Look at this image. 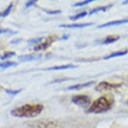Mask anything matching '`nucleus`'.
Here are the masks:
<instances>
[{"mask_svg": "<svg viewBox=\"0 0 128 128\" xmlns=\"http://www.w3.org/2000/svg\"><path fill=\"white\" fill-rule=\"evenodd\" d=\"M112 6H113V4H110V5H106V6H98V7H96V8H94V9H92L90 12H89V14L88 15H94V14H96V13H98V12H106V11H108V9H110Z\"/></svg>", "mask_w": 128, "mask_h": 128, "instance_id": "12", "label": "nucleus"}, {"mask_svg": "<svg viewBox=\"0 0 128 128\" xmlns=\"http://www.w3.org/2000/svg\"><path fill=\"white\" fill-rule=\"evenodd\" d=\"M127 23H128V20H115V21H110V22L102 24V25H100L98 28V29H102V28L112 27V26H120V25L127 24Z\"/></svg>", "mask_w": 128, "mask_h": 128, "instance_id": "7", "label": "nucleus"}, {"mask_svg": "<svg viewBox=\"0 0 128 128\" xmlns=\"http://www.w3.org/2000/svg\"><path fill=\"white\" fill-rule=\"evenodd\" d=\"M17 62L14 61H9V60H6V61H3V62H0V68L2 69H6V68H9V67H12V66H17Z\"/></svg>", "mask_w": 128, "mask_h": 128, "instance_id": "15", "label": "nucleus"}, {"mask_svg": "<svg viewBox=\"0 0 128 128\" xmlns=\"http://www.w3.org/2000/svg\"><path fill=\"white\" fill-rule=\"evenodd\" d=\"M93 84H96V82H95V81H90V82H87V83L75 84V85H71V86L67 87V90H75V91H78V90H81V89L90 87V86H92Z\"/></svg>", "mask_w": 128, "mask_h": 128, "instance_id": "8", "label": "nucleus"}, {"mask_svg": "<svg viewBox=\"0 0 128 128\" xmlns=\"http://www.w3.org/2000/svg\"><path fill=\"white\" fill-rule=\"evenodd\" d=\"M46 12H48V14H51V15H55V14H59L61 13L60 10H54V11H50V10H44Z\"/></svg>", "mask_w": 128, "mask_h": 128, "instance_id": "22", "label": "nucleus"}, {"mask_svg": "<svg viewBox=\"0 0 128 128\" xmlns=\"http://www.w3.org/2000/svg\"><path fill=\"white\" fill-rule=\"evenodd\" d=\"M0 34H16V31H13L11 29H7V28H0Z\"/></svg>", "mask_w": 128, "mask_h": 128, "instance_id": "18", "label": "nucleus"}, {"mask_svg": "<svg viewBox=\"0 0 128 128\" xmlns=\"http://www.w3.org/2000/svg\"><path fill=\"white\" fill-rule=\"evenodd\" d=\"M42 54H27V55H21L19 56L20 61H32L42 58Z\"/></svg>", "mask_w": 128, "mask_h": 128, "instance_id": "10", "label": "nucleus"}, {"mask_svg": "<svg viewBox=\"0 0 128 128\" xmlns=\"http://www.w3.org/2000/svg\"><path fill=\"white\" fill-rule=\"evenodd\" d=\"M21 40H13V42H11V44H16V42H20Z\"/></svg>", "mask_w": 128, "mask_h": 128, "instance_id": "23", "label": "nucleus"}, {"mask_svg": "<svg viewBox=\"0 0 128 128\" xmlns=\"http://www.w3.org/2000/svg\"><path fill=\"white\" fill-rule=\"evenodd\" d=\"M58 40H60V38H58V36H55V34L48 36L46 38H44L38 44H36L34 46V51H36V52H38V51H44V50L48 49V48H50L51 44H52L54 42Z\"/></svg>", "mask_w": 128, "mask_h": 128, "instance_id": "3", "label": "nucleus"}, {"mask_svg": "<svg viewBox=\"0 0 128 128\" xmlns=\"http://www.w3.org/2000/svg\"><path fill=\"white\" fill-rule=\"evenodd\" d=\"M88 14H89L88 12L83 11V12H79V13H77V14H75V15H72V16H70L69 18H70L71 21H77V20H79V19H82V18L86 17Z\"/></svg>", "mask_w": 128, "mask_h": 128, "instance_id": "14", "label": "nucleus"}, {"mask_svg": "<svg viewBox=\"0 0 128 128\" xmlns=\"http://www.w3.org/2000/svg\"><path fill=\"white\" fill-rule=\"evenodd\" d=\"M36 2L38 1H36V0H32V1H27L26 2V7L27 8H29V7H32L34 5H36Z\"/></svg>", "mask_w": 128, "mask_h": 128, "instance_id": "21", "label": "nucleus"}, {"mask_svg": "<svg viewBox=\"0 0 128 128\" xmlns=\"http://www.w3.org/2000/svg\"><path fill=\"white\" fill-rule=\"evenodd\" d=\"M13 6H14V4L13 3H10L9 5H8V7L2 12V17H7L10 13H11V11H12V9H13Z\"/></svg>", "mask_w": 128, "mask_h": 128, "instance_id": "17", "label": "nucleus"}, {"mask_svg": "<svg viewBox=\"0 0 128 128\" xmlns=\"http://www.w3.org/2000/svg\"><path fill=\"white\" fill-rule=\"evenodd\" d=\"M0 17H2V12H0Z\"/></svg>", "mask_w": 128, "mask_h": 128, "instance_id": "24", "label": "nucleus"}, {"mask_svg": "<svg viewBox=\"0 0 128 128\" xmlns=\"http://www.w3.org/2000/svg\"><path fill=\"white\" fill-rule=\"evenodd\" d=\"M92 2H93V0H85V1H81V2H76V3H74L72 6H73V7H81V6L90 4V3H92Z\"/></svg>", "mask_w": 128, "mask_h": 128, "instance_id": "19", "label": "nucleus"}, {"mask_svg": "<svg viewBox=\"0 0 128 128\" xmlns=\"http://www.w3.org/2000/svg\"><path fill=\"white\" fill-rule=\"evenodd\" d=\"M114 98L112 95H104L100 96L92 102V104L89 106V108L86 110V113H94L100 114L104 113L110 110L114 106Z\"/></svg>", "mask_w": 128, "mask_h": 128, "instance_id": "2", "label": "nucleus"}, {"mask_svg": "<svg viewBox=\"0 0 128 128\" xmlns=\"http://www.w3.org/2000/svg\"><path fill=\"white\" fill-rule=\"evenodd\" d=\"M22 91V89H20V90H5V92L7 93V94H9V95H18L20 92Z\"/></svg>", "mask_w": 128, "mask_h": 128, "instance_id": "20", "label": "nucleus"}, {"mask_svg": "<svg viewBox=\"0 0 128 128\" xmlns=\"http://www.w3.org/2000/svg\"><path fill=\"white\" fill-rule=\"evenodd\" d=\"M77 68V65L74 64H64V65H59V66H52L46 68V70H65V69H73Z\"/></svg>", "mask_w": 128, "mask_h": 128, "instance_id": "13", "label": "nucleus"}, {"mask_svg": "<svg viewBox=\"0 0 128 128\" xmlns=\"http://www.w3.org/2000/svg\"><path fill=\"white\" fill-rule=\"evenodd\" d=\"M119 38H120L119 36H108L104 38H102V40H100V44H110L117 42Z\"/></svg>", "mask_w": 128, "mask_h": 128, "instance_id": "11", "label": "nucleus"}, {"mask_svg": "<svg viewBox=\"0 0 128 128\" xmlns=\"http://www.w3.org/2000/svg\"><path fill=\"white\" fill-rule=\"evenodd\" d=\"M94 25L93 23H82V24H65V25H60V28H66V29H81L85 27H90Z\"/></svg>", "mask_w": 128, "mask_h": 128, "instance_id": "9", "label": "nucleus"}, {"mask_svg": "<svg viewBox=\"0 0 128 128\" xmlns=\"http://www.w3.org/2000/svg\"><path fill=\"white\" fill-rule=\"evenodd\" d=\"M71 102L78 106L81 108H89V106L92 104V98L91 96H87V95H76V96H72Z\"/></svg>", "mask_w": 128, "mask_h": 128, "instance_id": "5", "label": "nucleus"}, {"mask_svg": "<svg viewBox=\"0 0 128 128\" xmlns=\"http://www.w3.org/2000/svg\"><path fill=\"white\" fill-rule=\"evenodd\" d=\"M127 104H128V100H127Z\"/></svg>", "mask_w": 128, "mask_h": 128, "instance_id": "25", "label": "nucleus"}, {"mask_svg": "<svg viewBox=\"0 0 128 128\" xmlns=\"http://www.w3.org/2000/svg\"><path fill=\"white\" fill-rule=\"evenodd\" d=\"M128 53V49L125 48V49H121V50H117V51H113L112 53H110L108 55H106L102 57V59L104 60H108V59H112V58H114V57H121V56H124Z\"/></svg>", "mask_w": 128, "mask_h": 128, "instance_id": "6", "label": "nucleus"}, {"mask_svg": "<svg viewBox=\"0 0 128 128\" xmlns=\"http://www.w3.org/2000/svg\"><path fill=\"white\" fill-rule=\"evenodd\" d=\"M15 54H16V53H15L14 51H5V52H3V54L0 56V59H1V60L6 61L8 58H10V57L14 56Z\"/></svg>", "mask_w": 128, "mask_h": 128, "instance_id": "16", "label": "nucleus"}, {"mask_svg": "<svg viewBox=\"0 0 128 128\" xmlns=\"http://www.w3.org/2000/svg\"><path fill=\"white\" fill-rule=\"evenodd\" d=\"M122 87V83H110L108 81H102L98 84H96L95 90L96 92H110V91H115Z\"/></svg>", "mask_w": 128, "mask_h": 128, "instance_id": "4", "label": "nucleus"}, {"mask_svg": "<svg viewBox=\"0 0 128 128\" xmlns=\"http://www.w3.org/2000/svg\"><path fill=\"white\" fill-rule=\"evenodd\" d=\"M44 110V106L40 104H26L21 106L15 108L10 113L14 117L20 118H34L40 115Z\"/></svg>", "mask_w": 128, "mask_h": 128, "instance_id": "1", "label": "nucleus"}]
</instances>
